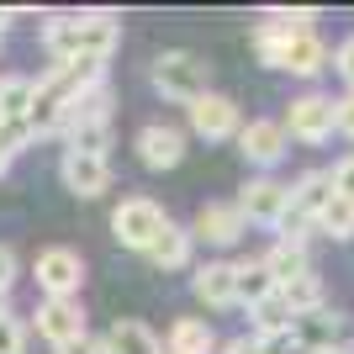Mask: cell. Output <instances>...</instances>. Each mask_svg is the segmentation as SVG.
Listing matches in <instances>:
<instances>
[{
    "instance_id": "1",
    "label": "cell",
    "mask_w": 354,
    "mask_h": 354,
    "mask_svg": "<svg viewBox=\"0 0 354 354\" xmlns=\"http://www.w3.org/2000/svg\"><path fill=\"white\" fill-rule=\"evenodd\" d=\"M43 43L53 53V64H74V59L106 64L122 43V21L111 11H64L43 21Z\"/></svg>"
},
{
    "instance_id": "2",
    "label": "cell",
    "mask_w": 354,
    "mask_h": 354,
    "mask_svg": "<svg viewBox=\"0 0 354 354\" xmlns=\"http://www.w3.org/2000/svg\"><path fill=\"white\" fill-rule=\"evenodd\" d=\"M153 90L175 106H191L212 90V64L201 53H191V48H169V53L153 59Z\"/></svg>"
},
{
    "instance_id": "3",
    "label": "cell",
    "mask_w": 354,
    "mask_h": 354,
    "mask_svg": "<svg viewBox=\"0 0 354 354\" xmlns=\"http://www.w3.org/2000/svg\"><path fill=\"white\" fill-rule=\"evenodd\" d=\"M328 196H333L328 169H307V175L291 185V196H286V217H281L275 233H281L286 243H307V233H317V217H323Z\"/></svg>"
},
{
    "instance_id": "4",
    "label": "cell",
    "mask_w": 354,
    "mask_h": 354,
    "mask_svg": "<svg viewBox=\"0 0 354 354\" xmlns=\"http://www.w3.org/2000/svg\"><path fill=\"white\" fill-rule=\"evenodd\" d=\"M164 207L159 201H148V196H127L117 212H111V238H117L122 249H133V254H148L153 249V238L164 233Z\"/></svg>"
},
{
    "instance_id": "5",
    "label": "cell",
    "mask_w": 354,
    "mask_h": 354,
    "mask_svg": "<svg viewBox=\"0 0 354 354\" xmlns=\"http://www.w3.org/2000/svg\"><path fill=\"white\" fill-rule=\"evenodd\" d=\"M37 286H43V301H69V296H80V286H85V259L74 249H64V243H53V249L37 254Z\"/></svg>"
},
{
    "instance_id": "6",
    "label": "cell",
    "mask_w": 354,
    "mask_h": 354,
    "mask_svg": "<svg viewBox=\"0 0 354 354\" xmlns=\"http://www.w3.org/2000/svg\"><path fill=\"white\" fill-rule=\"evenodd\" d=\"M286 138H296V143H328L333 138V95H323V90H307V95H296L291 111H286Z\"/></svg>"
},
{
    "instance_id": "7",
    "label": "cell",
    "mask_w": 354,
    "mask_h": 354,
    "mask_svg": "<svg viewBox=\"0 0 354 354\" xmlns=\"http://www.w3.org/2000/svg\"><path fill=\"white\" fill-rule=\"evenodd\" d=\"M185 111H191V133L207 138V143H227V138H238V127H243L238 101H233V95H222V90H207V95L191 101Z\"/></svg>"
},
{
    "instance_id": "8",
    "label": "cell",
    "mask_w": 354,
    "mask_h": 354,
    "mask_svg": "<svg viewBox=\"0 0 354 354\" xmlns=\"http://www.w3.org/2000/svg\"><path fill=\"white\" fill-rule=\"evenodd\" d=\"M286 196H291V185H281L275 175H254L243 191H238V217L243 222H259V227H281L286 217Z\"/></svg>"
},
{
    "instance_id": "9",
    "label": "cell",
    "mask_w": 354,
    "mask_h": 354,
    "mask_svg": "<svg viewBox=\"0 0 354 354\" xmlns=\"http://www.w3.org/2000/svg\"><path fill=\"white\" fill-rule=\"evenodd\" d=\"M37 339H48L53 349H69V344L90 339L85 328V307H80V296H69V301H37Z\"/></svg>"
},
{
    "instance_id": "10",
    "label": "cell",
    "mask_w": 354,
    "mask_h": 354,
    "mask_svg": "<svg viewBox=\"0 0 354 354\" xmlns=\"http://www.w3.org/2000/svg\"><path fill=\"white\" fill-rule=\"evenodd\" d=\"M286 148H291V138H286V127L275 117H254L238 127V153L249 164H259V169H275L286 159Z\"/></svg>"
},
{
    "instance_id": "11",
    "label": "cell",
    "mask_w": 354,
    "mask_h": 354,
    "mask_svg": "<svg viewBox=\"0 0 354 354\" xmlns=\"http://www.w3.org/2000/svg\"><path fill=\"white\" fill-rule=\"evenodd\" d=\"M59 175H64V185H69L80 201H95L101 191H111V164L95 159V153H74V148H64Z\"/></svg>"
},
{
    "instance_id": "12",
    "label": "cell",
    "mask_w": 354,
    "mask_h": 354,
    "mask_svg": "<svg viewBox=\"0 0 354 354\" xmlns=\"http://www.w3.org/2000/svg\"><path fill=\"white\" fill-rule=\"evenodd\" d=\"M243 233H249V222L238 217L233 201H201V212H196V222H191V238H207L217 249H233Z\"/></svg>"
},
{
    "instance_id": "13",
    "label": "cell",
    "mask_w": 354,
    "mask_h": 354,
    "mask_svg": "<svg viewBox=\"0 0 354 354\" xmlns=\"http://www.w3.org/2000/svg\"><path fill=\"white\" fill-rule=\"evenodd\" d=\"M291 344L296 354H317V349H333V344H344V317L339 312H301V317H291Z\"/></svg>"
},
{
    "instance_id": "14",
    "label": "cell",
    "mask_w": 354,
    "mask_h": 354,
    "mask_svg": "<svg viewBox=\"0 0 354 354\" xmlns=\"http://www.w3.org/2000/svg\"><path fill=\"white\" fill-rule=\"evenodd\" d=\"M138 159H143V169H175L185 159V133L169 122H148L138 133Z\"/></svg>"
},
{
    "instance_id": "15",
    "label": "cell",
    "mask_w": 354,
    "mask_h": 354,
    "mask_svg": "<svg viewBox=\"0 0 354 354\" xmlns=\"http://www.w3.org/2000/svg\"><path fill=\"white\" fill-rule=\"evenodd\" d=\"M191 291H196V301H201L207 312L238 307V301H233V259H207V265H196Z\"/></svg>"
},
{
    "instance_id": "16",
    "label": "cell",
    "mask_w": 354,
    "mask_h": 354,
    "mask_svg": "<svg viewBox=\"0 0 354 354\" xmlns=\"http://www.w3.org/2000/svg\"><path fill=\"white\" fill-rule=\"evenodd\" d=\"M43 90H53L59 101H74L80 90H90V85H106V64H95V59H74V64H53V69L37 80Z\"/></svg>"
},
{
    "instance_id": "17",
    "label": "cell",
    "mask_w": 354,
    "mask_h": 354,
    "mask_svg": "<svg viewBox=\"0 0 354 354\" xmlns=\"http://www.w3.org/2000/svg\"><path fill=\"white\" fill-rule=\"evenodd\" d=\"M95 122H111V85H90V90H80L74 101H64L59 133L69 138L74 127H95Z\"/></svg>"
},
{
    "instance_id": "18",
    "label": "cell",
    "mask_w": 354,
    "mask_h": 354,
    "mask_svg": "<svg viewBox=\"0 0 354 354\" xmlns=\"http://www.w3.org/2000/svg\"><path fill=\"white\" fill-rule=\"evenodd\" d=\"M101 344H106V354H164L159 333H153L148 323H138V317H117Z\"/></svg>"
},
{
    "instance_id": "19",
    "label": "cell",
    "mask_w": 354,
    "mask_h": 354,
    "mask_svg": "<svg viewBox=\"0 0 354 354\" xmlns=\"http://www.w3.org/2000/svg\"><path fill=\"white\" fill-rule=\"evenodd\" d=\"M265 296H275V281L259 259H233V301L238 307H259Z\"/></svg>"
},
{
    "instance_id": "20",
    "label": "cell",
    "mask_w": 354,
    "mask_h": 354,
    "mask_svg": "<svg viewBox=\"0 0 354 354\" xmlns=\"http://www.w3.org/2000/svg\"><path fill=\"white\" fill-rule=\"evenodd\" d=\"M191 249H196L191 227H180V222H164V233L153 238L148 259H153L159 270H185V265H191Z\"/></svg>"
},
{
    "instance_id": "21",
    "label": "cell",
    "mask_w": 354,
    "mask_h": 354,
    "mask_svg": "<svg viewBox=\"0 0 354 354\" xmlns=\"http://www.w3.org/2000/svg\"><path fill=\"white\" fill-rule=\"evenodd\" d=\"M259 265L270 270V281H275V291H281L286 281H296V275H307L312 270V254H307V243H275L270 254H259Z\"/></svg>"
},
{
    "instance_id": "22",
    "label": "cell",
    "mask_w": 354,
    "mask_h": 354,
    "mask_svg": "<svg viewBox=\"0 0 354 354\" xmlns=\"http://www.w3.org/2000/svg\"><path fill=\"white\" fill-rule=\"evenodd\" d=\"M164 354H217V333H212L207 317H180V323L169 328Z\"/></svg>"
},
{
    "instance_id": "23",
    "label": "cell",
    "mask_w": 354,
    "mask_h": 354,
    "mask_svg": "<svg viewBox=\"0 0 354 354\" xmlns=\"http://www.w3.org/2000/svg\"><path fill=\"white\" fill-rule=\"evenodd\" d=\"M32 90H37V80H27V74H0V122H6V127L27 122Z\"/></svg>"
},
{
    "instance_id": "24",
    "label": "cell",
    "mask_w": 354,
    "mask_h": 354,
    "mask_svg": "<svg viewBox=\"0 0 354 354\" xmlns=\"http://www.w3.org/2000/svg\"><path fill=\"white\" fill-rule=\"evenodd\" d=\"M275 296L286 301V312H291V317H301V312H317V307H323V281H317V275L307 270V275H296V281H286V286H281Z\"/></svg>"
},
{
    "instance_id": "25",
    "label": "cell",
    "mask_w": 354,
    "mask_h": 354,
    "mask_svg": "<svg viewBox=\"0 0 354 354\" xmlns=\"http://www.w3.org/2000/svg\"><path fill=\"white\" fill-rule=\"evenodd\" d=\"M249 317H254V333L249 339H281V333H291V312H286V301L281 296H265L259 307H249Z\"/></svg>"
},
{
    "instance_id": "26",
    "label": "cell",
    "mask_w": 354,
    "mask_h": 354,
    "mask_svg": "<svg viewBox=\"0 0 354 354\" xmlns=\"http://www.w3.org/2000/svg\"><path fill=\"white\" fill-rule=\"evenodd\" d=\"M317 233L339 238V243H349V238H354V201H344V196H328L323 217H317Z\"/></svg>"
},
{
    "instance_id": "27",
    "label": "cell",
    "mask_w": 354,
    "mask_h": 354,
    "mask_svg": "<svg viewBox=\"0 0 354 354\" xmlns=\"http://www.w3.org/2000/svg\"><path fill=\"white\" fill-rule=\"evenodd\" d=\"M69 148H74V153H95V159H106V148H111V122L74 127V133H69Z\"/></svg>"
},
{
    "instance_id": "28",
    "label": "cell",
    "mask_w": 354,
    "mask_h": 354,
    "mask_svg": "<svg viewBox=\"0 0 354 354\" xmlns=\"http://www.w3.org/2000/svg\"><path fill=\"white\" fill-rule=\"evenodd\" d=\"M27 143H32V133L21 127V122H16V127H6V122H0V175L11 169V159H16V153H21Z\"/></svg>"
},
{
    "instance_id": "29",
    "label": "cell",
    "mask_w": 354,
    "mask_h": 354,
    "mask_svg": "<svg viewBox=\"0 0 354 354\" xmlns=\"http://www.w3.org/2000/svg\"><path fill=\"white\" fill-rule=\"evenodd\" d=\"M0 354H27V323L16 312L0 317Z\"/></svg>"
},
{
    "instance_id": "30",
    "label": "cell",
    "mask_w": 354,
    "mask_h": 354,
    "mask_svg": "<svg viewBox=\"0 0 354 354\" xmlns=\"http://www.w3.org/2000/svg\"><path fill=\"white\" fill-rule=\"evenodd\" d=\"M328 180H333V196H344V201H354V153H344L333 169H328Z\"/></svg>"
},
{
    "instance_id": "31",
    "label": "cell",
    "mask_w": 354,
    "mask_h": 354,
    "mask_svg": "<svg viewBox=\"0 0 354 354\" xmlns=\"http://www.w3.org/2000/svg\"><path fill=\"white\" fill-rule=\"evenodd\" d=\"M333 133L354 138V90H349V95H339V101H333Z\"/></svg>"
},
{
    "instance_id": "32",
    "label": "cell",
    "mask_w": 354,
    "mask_h": 354,
    "mask_svg": "<svg viewBox=\"0 0 354 354\" xmlns=\"http://www.w3.org/2000/svg\"><path fill=\"white\" fill-rule=\"evenodd\" d=\"M333 69H339V74H344V85L354 90V32L339 43V53H333Z\"/></svg>"
},
{
    "instance_id": "33",
    "label": "cell",
    "mask_w": 354,
    "mask_h": 354,
    "mask_svg": "<svg viewBox=\"0 0 354 354\" xmlns=\"http://www.w3.org/2000/svg\"><path fill=\"white\" fill-rule=\"evenodd\" d=\"M16 270H21V265H16V249H11V243H0V296L16 286Z\"/></svg>"
},
{
    "instance_id": "34",
    "label": "cell",
    "mask_w": 354,
    "mask_h": 354,
    "mask_svg": "<svg viewBox=\"0 0 354 354\" xmlns=\"http://www.w3.org/2000/svg\"><path fill=\"white\" fill-rule=\"evenodd\" d=\"M217 354H265V349H259V339H249V333H243V339H227Z\"/></svg>"
},
{
    "instance_id": "35",
    "label": "cell",
    "mask_w": 354,
    "mask_h": 354,
    "mask_svg": "<svg viewBox=\"0 0 354 354\" xmlns=\"http://www.w3.org/2000/svg\"><path fill=\"white\" fill-rule=\"evenodd\" d=\"M59 354H106V344L101 339H80V344H69V349H59Z\"/></svg>"
},
{
    "instance_id": "36",
    "label": "cell",
    "mask_w": 354,
    "mask_h": 354,
    "mask_svg": "<svg viewBox=\"0 0 354 354\" xmlns=\"http://www.w3.org/2000/svg\"><path fill=\"white\" fill-rule=\"evenodd\" d=\"M6 312H11V307H6V296H0V317H6Z\"/></svg>"
}]
</instances>
